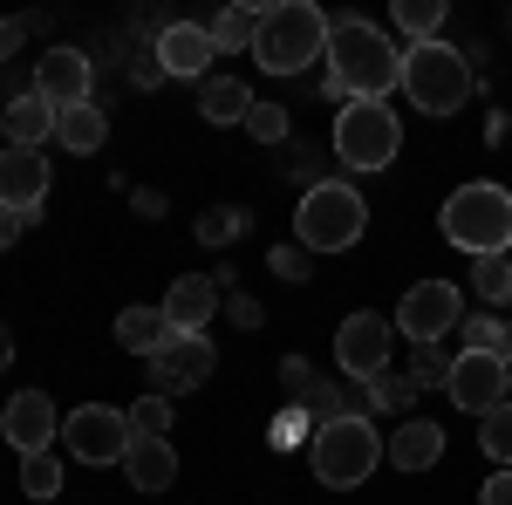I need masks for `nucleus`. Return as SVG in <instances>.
Returning <instances> with one entry per match:
<instances>
[{
  "label": "nucleus",
  "instance_id": "393cba45",
  "mask_svg": "<svg viewBox=\"0 0 512 505\" xmlns=\"http://www.w3.org/2000/svg\"><path fill=\"white\" fill-rule=\"evenodd\" d=\"M260 14H267V7H226V14L212 21V41H219V55H233V48H253V41H260Z\"/></svg>",
  "mask_w": 512,
  "mask_h": 505
},
{
  "label": "nucleus",
  "instance_id": "5701e85b",
  "mask_svg": "<svg viewBox=\"0 0 512 505\" xmlns=\"http://www.w3.org/2000/svg\"><path fill=\"white\" fill-rule=\"evenodd\" d=\"M198 110H205V123H246L253 117V89H246L239 76H205Z\"/></svg>",
  "mask_w": 512,
  "mask_h": 505
},
{
  "label": "nucleus",
  "instance_id": "4c0bfd02",
  "mask_svg": "<svg viewBox=\"0 0 512 505\" xmlns=\"http://www.w3.org/2000/svg\"><path fill=\"white\" fill-rule=\"evenodd\" d=\"M301 437H315V417H308V410L294 403V410H287V417H280V424H274V444H280V451H294Z\"/></svg>",
  "mask_w": 512,
  "mask_h": 505
},
{
  "label": "nucleus",
  "instance_id": "9b49d317",
  "mask_svg": "<svg viewBox=\"0 0 512 505\" xmlns=\"http://www.w3.org/2000/svg\"><path fill=\"white\" fill-rule=\"evenodd\" d=\"M451 403L472 410V417H492L506 403V355H458L451 362Z\"/></svg>",
  "mask_w": 512,
  "mask_h": 505
},
{
  "label": "nucleus",
  "instance_id": "f257e3e1",
  "mask_svg": "<svg viewBox=\"0 0 512 505\" xmlns=\"http://www.w3.org/2000/svg\"><path fill=\"white\" fill-rule=\"evenodd\" d=\"M328 76H342L349 103H390V89L403 82V55L390 48V35L376 21L342 14L328 35Z\"/></svg>",
  "mask_w": 512,
  "mask_h": 505
},
{
  "label": "nucleus",
  "instance_id": "4be33fe9",
  "mask_svg": "<svg viewBox=\"0 0 512 505\" xmlns=\"http://www.w3.org/2000/svg\"><path fill=\"white\" fill-rule=\"evenodd\" d=\"M103 137H110V123H103V110H96V103L55 110V144H62V151L89 157V151H103Z\"/></svg>",
  "mask_w": 512,
  "mask_h": 505
},
{
  "label": "nucleus",
  "instance_id": "7c9ffc66",
  "mask_svg": "<svg viewBox=\"0 0 512 505\" xmlns=\"http://www.w3.org/2000/svg\"><path fill=\"white\" fill-rule=\"evenodd\" d=\"M451 362H458V355H444L437 342H417V349H410V369H403V376H410L417 389H431V383H451Z\"/></svg>",
  "mask_w": 512,
  "mask_h": 505
},
{
  "label": "nucleus",
  "instance_id": "a211bd4d",
  "mask_svg": "<svg viewBox=\"0 0 512 505\" xmlns=\"http://www.w3.org/2000/svg\"><path fill=\"white\" fill-rule=\"evenodd\" d=\"M130 492H171V478H178V451L164 444V437H130Z\"/></svg>",
  "mask_w": 512,
  "mask_h": 505
},
{
  "label": "nucleus",
  "instance_id": "79ce46f5",
  "mask_svg": "<svg viewBox=\"0 0 512 505\" xmlns=\"http://www.w3.org/2000/svg\"><path fill=\"white\" fill-rule=\"evenodd\" d=\"M41 212H7V205H0V253H7V246H14V239L28 233V226H35Z\"/></svg>",
  "mask_w": 512,
  "mask_h": 505
},
{
  "label": "nucleus",
  "instance_id": "58836bf2",
  "mask_svg": "<svg viewBox=\"0 0 512 505\" xmlns=\"http://www.w3.org/2000/svg\"><path fill=\"white\" fill-rule=\"evenodd\" d=\"M130 82H137V89H158V82H164L158 48H137V55H130Z\"/></svg>",
  "mask_w": 512,
  "mask_h": 505
},
{
  "label": "nucleus",
  "instance_id": "f3484780",
  "mask_svg": "<svg viewBox=\"0 0 512 505\" xmlns=\"http://www.w3.org/2000/svg\"><path fill=\"white\" fill-rule=\"evenodd\" d=\"M41 198H48L41 151H0V205L7 212H41Z\"/></svg>",
  "mask_w": 512,
  "mask_h": 505
},
{
  "label": "nucleus",
  "instance_id": "72a5a7b5",
  "mask_svg": "<svg viewBox=\"0 0 512 505\" xmlns=\"http://www.w3.org/2000/svg\"><path fill=\"white\" fill-rule=\"evenodd\" d=\"M246 130H253L260 144H287V110H280V103H253Z\"/></svg>",
  "mask_w": 512,
  "mask_h": 505
},
{
  "label": "nucleus",
  "instance_id": "6ab92c4d",
  "mask_svg": "<svg viewBox=\"0 0 512 505\" xmlns=\"http://www.w3.org/2000/svg\"><path fill=\"white\" fill-rule=\"evenodd\" d=\"M383 458H390L396 471H431L437 458H444V430H437L431 417H410V424L383 444Z\"/></svg>",
  "mask_w": 512,
  "mask_h": 505
},
{
  "label": "nucleus",
  "instance_id": "9d476101",
  "mask_svg": "<svg viewBox=\"0 0 512 505\" xmlns=\"http://www.w3.org/2000/svg\"><path fill=\"white\" fill-rule=\"evenodd\" d=\"M458 321H465V308H458V287L451 280H417L403 294V308H396V328L410 335V349L417 342H444Z\"/></svg>",
  "mask_w": 512,
  "mask_h": 505
},
{
  "label": "nucleus",
  "instance_id": "c85d7f7f",
  "mask_svg": "<svg viewBox=\"0 0 512 505\" xmlns=\"http://www.w3.org/2000/svg\"><path fill=\"white\" fill-rule=\"evenodd\" d=\"M21 492H28V499H55V492H62V458H55V451L21 458Z\"/></svg>",
  "mask_w": 512,
  "mask_h": 505
},
{
  "label": "nucleus",
  "instance_id": "c03bdc74",
  "mask_svg": "<svg viewBox=\"0 0 512 505\" xmlns=\"http://www.w3.org/2000/svg\"><path fill=\"white\" fill-rule=\"evenodd\" d=\"M21 28H28V21H0V55H14V48H21Z\"/></svg>",
  "mask_w": 512,
  "mask_h": 505
},
{
  "label": "nucleus",
  "instance_id": "a19ab883",
  "mask_svg": "<svg viewBox=\"0 0 512 505\" xmlns=\"http://www.w3.org/2000/svg\"><path fill=\"white\" fill-rule=\"evenodd\" d=\"M226 314H233L239 328H260V321H267V308H260L253 294H239V287H233V294H226Z\"/></svg>",
  "mask_w": 512,
  "mask_h": 505
},
{
  "label": "nucleus",
  "instance_id": "aec40b11",
  "mask_svg": "<svg viewBox=\"0 0 512 505\" xmlns=\"http://www.w3.org/2000/svg\"><path fill=\"white\" fill-rule=\"evenodd\" d=\"M171 335H178V328L164 321V308H123L117 314V342L130 355H151V362H158V355L171 349Z\"/></svg>",
  "mask_w": 512,
  "mask_h": 505
},
{
  "label": "nucleus",
  "instance_id": "423d86ee",
  "mask_svg": "<svg viewBox=\"0 0 512 505\" xmlns=\"http://www.w3.org/2000/svg\"><path fill=\"white\" fill-rule=\"evenodd\" d=\"M308 458H315V478H321V485L355 492L369 471L383 465V437H376V424H355V417H342V424H321L315 437H308Z\"/></svg>",
  "mask_w": 512,
  "mask_h": 505
},
{
  "label": "nucleus",
  "instance_id": "f8f14e48",
  "mask_svg": "<svg viewBox=\"0 0 512 505\" xmlns=\"http://www.w3.org/2000/svg\"><path fill=\"white\" fill-rule=\"evenodd\" d=\"M89 82H96V69H89L82 48H48V55L35 62V96L48 103V110H76V103H89Z\"/></svg>",
  "mask_w": 512,
  "mask_h": 505
},
{
  "label": "nucleus",
  "instance_id": "bb28decb",
  "mask_svg": "<svg viewBox=\"0 0 512 505\" xmlns=\"http://www.w3.org/2000/svg\"><path fill=\"white\" fill-rule=\"evenodd\" d=\"M478 444L499 471H512V403H499L492 417H478Z\"/></svg>",
  "mask_w": 512,
  "mask_h": 505
},
{
  "label": "nucleus",
  "instance_id": "7ed1b4c3",
  "mask_svg": "<svg viewBox=\"0 0 512 505\" xmlns=\"http://www.w3.org/2000/svg\"><path fill=\"white\" fill-rule=\"evenodd\" d=\"M437 226H444V239H451L458 253H472V260L512 253V192L492 185V178H472V185H458V192L444 198Z\"/></svg>",
  "mask_w": 512,
  "mask_h": 505
},
{
  "label": "nucleus",
  "instance_id": "1a4fd4ad",
  "mask_svg": "<svg viewBox=\"0 0 512 505\" xmlns=\"http://www.w3.org/2000/svg\"><path fill=\"white\" fill-rule=\"evenodd\" d=\"M390 342H396V321H383V314H349L342 328H335V362H342V376H355V383H369V376H383L390 369Z\"/></svg>",
  "mask_w": 512,
  "mask_h": 505
},
{
  "label": "nucleus",
  "instance_id": "de8ad7c7",
  "mask_svg": "<svg viewBox=\"0 0 512 505\" xmlns=\"http://www.w3.org/2000/svg\"><path fill=\"white\" fill-rule=\"evenodd\" d=\"M506 362H512V328H506Z\"/></svg>",
  "mask_w": 512,
  "mask_h": 505
},
{
  "label": "nucleus",
  "instance_id": "f704fd0d",
  "mask_svg": "<svg viewBox=\"0 0 512 505\" xmlns=\"http://www.w3.org/2000/svg\"><path fill=\"white\" fill-rule=\"evenodd\" d=\"M280 171H287V185H301V192H315V185H321V157L308 151V144H294Z\"/></svg>",
  "mask_w": 512,
  "mask_h": 505
},
{
  "label": "nucleus",
  "instance_id": "2f4dec72",
  "mask_svg": "<svg viewBox=\"0 0 512 505\" xmlns=\"http://www.w3.org/2000/svg\"><path fill=\"white\" fill-rule=\"evenodd\" d=\"M171 430V396H137L130 403V437H164Z\"/></svg>",
  "mask_w": 512,
  "mask_h": 505
},
{
  "label": "nucleus",
  "instance_id": "a18cd8bd",
  "mask_svg": "<svg viewBox=\"0 0 512 505\" xmlns=\"http://www.w3.org/2000/svg\"><path fill=\"white\" fill-rule=\"evenodd\" d=\"M7 362H14V335H7V321H0V376H7Z\"/></svg>",
  "mask_w": 512,
  "mask_h": 505
},
{
  "label": "nucleus",
  "instance_id": "473e14b6",
  "mask_svg": "<svg viewBox=\"0 0 512 505\" xmlns=\"http://www.w3.org/2000/svg\"><path fill=\"white\" fill-rule=\"evenodd\" d=\"M369 383H376V410H390V417H403V410L417 403V383H410V376H390V369H383V376H369Z\"/></svg>",
  "mask_w": 512,
  "mask_h": 505
},
{
  "label": "nucleus",
  "instance_id": "dca6fc26",
  "mask_svg": "<svg viewBox=\"0 0 512 505\" xmlns=\"http://www.w3.org/2000/svg\"><path fill=\"white\" fill-rule=\"evenodd\" d=\"M226 308L219 301V280L212 273H185V280H171V294H164V321L178 328V335H205V321Z\"/></svg>",
  "mask_w": 512,
  "mask_h": 505
},
{
  "label": "nucleus",
  "instance_id": "a878e982",
  "mask_svg": "<svg viewBox=\"0 0 512 505\" xmlns=\"http://www.w3.org/2000/svg\"><path fill=\"white\" fill-rule=\"evenodd\" d=\"M472 294L478 301H512V253H485V260H472Z\"/></svg>",
  "mask_w": 512,
  "mask_h": 505
},
{
  "label": "nucleus",
  "instance_id": "cd10ccee",
  "mask_svg": "<svg viewBox=\"0 0 512 505\" xmlns=\"http://www.w3.org/2000/svg\"><path fill=\"white\" fill-rule=\"evenodd\" d=\"M396 28L410 41H437L444 28V0H396Z\"/></svg>",
  "mask_w": 512,
  "mask_h": 505
},
{
  "label": "nucleus",
  "instance_id": "37998d69",
  "mask_svg": "<svg viewBox=\"0 0 512 505\" xmlns=\"http://www.w3.org/2000/svg\"><path fill=\"white\" fill-rule=\"evenodd\" d=\"M478 499H485V505H512V471H492V478H485V492H478Z\"/></svg>",
  "mask_w": 512,
  "mask_h": 505
},
{
  "label": "nucleus",
  "instance_id": "f03ea898",
  "mask_svg": "<svg viewBox=\"0 0 512 505\" xmlns=\"http://www.w3.org/2000/svg\"><path fill=\"white\" fill-rule=\"evenodd\" d=\"M328 35H335V21L321 14L315 0H280V7L260 14V41H253V55H260L267 76H301V69L328 62Z\"/></svg>",
  "mask_w": 512,
  "mask_h": 505
},
{
  "label": "nucleus",
  "instance_id": "4468645a",
  "mask_svg": "<svg viewBox=\"0 0 512 505\" xmlns=\"http://www.w3.org/2000/svg\"><path fill=\"white\" fill-rule=\"evenodd\" d=\"M212 369H219V349H212V335H171V349L151 362V376H158V396H178V389L212 383Z\"/></svg>",
  "mask_w": 512,
  "mask_h": 505
},
{
  "label": "nucleus",
  "instance_id": "412c9836",
  "mask_svg": "<svg viewBox=\"0 0 512 505\" xmlns=\"http://www.w3.org/2000/svg\"><path fill=\"white\" fill-rule=\"evenodd\" d=\"M48 137H55V110L41 103L35 89L14 96V103H7V151H41Z\"/></svg>",
  "mask_w": 512,
  "mask_h": 505
},
{
  "label": "nucleus",
  "instance_id": "39448f33",
  "mask_svg": "<svg viewBox=\"0 0 512 505\" xmlns=\"http://www.w3.org/2000/svg\"><path fill=\"white\" fill-rule=\"evenodd\" d=\"M403 96H410L424 117H451V110H465V96H472V62H465L451 41H410V48H403Z\"/></svg>",
  "mask_w": 512,
  "mask_h": 505
},
{
  "label": "nucleus",
  "instance_id": "49530a36",
  "mask_svg": "<svg viewBox=\"0 0 512 505\" xmlns=\"http://www.w3.org/2000/svg\"><path fill=\"white\" fill-rule=\"evenodd\" d=\"M0 137H7V103H0Z\"/></svg>",
  "mask_w": 512,
  "mask_h": 505
},
{
  "label": "nucleus",
  "instance_id": "e433bc0d",
  "mask_svg": "<svg viewBox=\"0 0 512 505\" xmlns=\"http://www.w3.org/2000/svg\"><path fill=\"white\" fill-rule=\"evenodd\" d=\"M280 383H287V396H294V403H308V396H315V362H301V355H287V362H280Z\"/></svg>",
  "mask_w": 512,
  "mask_h": 505
},
{
  "label": "nucleus",
  "instance_id": "2eb2a0df",
  "mask_svg": "<svg viewBox=\"0 0 512 505\" xmlns=\"http://www.w3.org/2000/svg\"><path fill=\"white\" fill-rule=\"evenodd\" d=\"M212 55H219L212 28H198V21H171V28H158V62H164V76H198V82H205Z\"/></svg>",
  "mask_w": 512,
  "mask_h": 505
},
{
  "label": "nucleus",
  "instance_id": "b1692460",
  "mask_svg": "<svg viewBox=\"0 0 512 505\" xmlns=\"http://www.w3.org/2000/svg\"><path fill=\"white\" fill-rule=\"evenodd\" d=\"M246 226H253V212H246V205H205L192 233H198V246H233Z\"/></svg>",
  "mask_w": 512,
  "mask_h": 505
},
{
  "label": "nucleus",
  "instance_id": "c9c22d12",
  "mask_svg": "<svg viewBox=\"0 0 512 505\" xmlns=\"http://www.w3.org/2000/svg\"><path fill=\"white\" fill-rule=\"evenodd\" d=\"M342 417L369 424V417H376V383H355V376H342Z\"/></svg>",
  "mask_w": 512,
  "mask_h": 505
},
{
  "label": "nucleus",
  "instance_id": "0eeeda50",
  "mask_svg": "<svg viewBox=\"0 0 512 505\" xmlns=\"http://www.w3.org/2000/svg\"><path fill=\"white\" fill-rule=\"evenodd\" d=\"M396 151H403V123H396L390 103H342V117H335V157L349 171H390Z\"/></svg>",
  "mask_w": 512,
  "mask_h": 505
},
{
  "label": "nucleus",
  "instance_id": "20e7f679",
  "mask_svg": "<svg viewBox=\"0 0 512 505\" xmlns=\"http://www.w3.org/2000/svg\"><path fill=\"white\" fill-rule=\"evenodd\" d=\"M369 233V205L349 178H321L315 192H301V212H294V239L308 253H349L355 239Z\"/></svg>",
  "mask_w": 512,
  "mask_h": 505
},
{
  "label": "nucleus",
  "instance_id": "ea45409f",
  "mask_svg": "<svg viewBox=\"0 0 512 505\" xmlns=\"http://www.w3.org/2000/svg\"><path fill=\"white\" fill-rule=\"evenodd\" d=\"M274 273L280 280H308V246H274Z\"/></svg>",
  "mask_w": 512,
  "mask_h": 505
},
{
  "label": "nucleus",
  "instance_id": "ddd939ff",
  "mask_svg": "<svg viewBox=\"0 0 512 505\" xmlns=\"http://www.w3.org/2000/svg\"><path fill=\"white\" fill-rule=\"evenodd\" d=\"M0 437H7L21 458H35V451H48V444L62 437V417H55V403H48L41 389H21V396L0 410Z\"/></svg>",
  "mask_w": 512,
  "mask_h": 505
},
{
  "label": "nucleus",
  "instance_id": "6e6552de",
  "mask_svg": "<svg viewBox=\"0 0 512 505\" xmlns=\"http://www.w3.org/2000/svg\"><path fill=\"white\" fill-rule=\"evenodd\" d=\"M62 444L76 451V465H123L130 458V410L76 403V417L62 424Z\"/></svg>",
  "mask_w": 512,
  "mask_h": 505
},
{
  "label": "nucleus",
  "instance_id": "c756f323",
  "mask_svg": "<svg viewBox=\"0 0 512 505\" xmlns=\"http://www.w3.org/2000/svg\"><path fill=\"white\" fill-rule=\"evenodd\" d=\"M465 355H506V321L499 314H465Z\"/></svg>",
  "mask_w": 512,
  "mask_h": 505
}]
</instances>
